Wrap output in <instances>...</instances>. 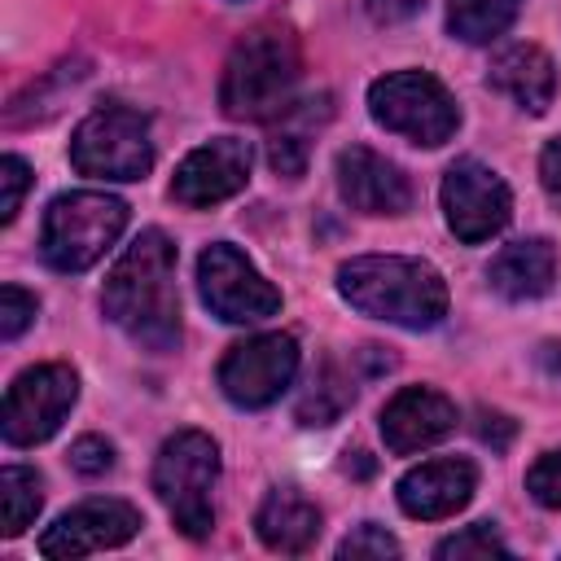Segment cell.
Returning <instances> with one entry per match:
<instances>
[{
  "mask_svg": "<svg viewBox=\"0 0 561 561\" xmlns=\"http://www.w3.org/2000/svg\"><path fill=\"white\" fill-rule=\"evenodd\" d=\"M486 280L495 294H504L508 302H526V298H543L557 280V250L548 237H522L513 245H504L491 267Z\"/></svg>",
  "mask_w": 561,
  "mask_h": 561,
  "instance_id": "cell-18",
  "label": "cell"
},
{
  "mask_svg": "<svg viewBox=\"0 0 561 561\" xmlns=\"http://www.w3.org/2000/svg\"><path fill=\"white\" fill-rule=\"evenodd\" d=\"M351 399H355L351 377L337 368V359H324V364L311 373V381H307V390H302L294 416H298L302 425H333V421L351 408Z\"/></svg>",
  "mask_w": 561,
  "mask_h": 561,
  "instance_id": "cell-21",
  "label": "cell"
},
{
  "mask_svg": "<svg viewBox=\"0 0 561 561\" xmlns=\"http://www.w3.org/2000/svg\"><path fill=\"white\" fill-rule=\"evenodd\" d=\"M337 557H342V561H351V557H399V539H394L386 526L364 522V526H355V530L337 543Z\"/></svg>",
  "mask_w": 561,
  "mask_h": 561,
  "instance_id": "cell-24",
  "label": "cell"
},
{
  "mask_svg": "<svg viewBox=\"0 0 561 561\" xmlns=\"http://www.w3.org/2000/svg\"><path fill=\"white\" fill-rule=\"evenodd\" d=\"M337 294L386 324L434 329L447 316V280L434 263L408 254H355L337 267Z\"/></svg>",
  "mask_w": 561,
  "mask_h": 561,
  "instance_id": "cell-3",
  "label": "cell"
},
{
  "mask_svg": "<svg viewBox=\"0 0 561 561\" xmlns=\"http://www.w3.org/2000/svg\"><path fill=\"white\" fill-rule=\"evenodd\" d=\"M298 75H302L298 35L280 22H263L232 44L219 79V105L237 123L285 118L294 110Z\"/></svg>",
  "mask_w": 561,
  "mask_h": 561,
  "instance_id": "cell-2",
  "label": "cell"
},
{
  "mask_svg": "<svg viewBox=\"0 0 561 561\" xmlns=\"http://www.w3.org/2000/svg\"><path fill=\"white\" fill-rule=\"evenodd\" d=\"M522 0H447V31L465 44H486L513 26Z\"/></svg>",
  "mask_w": 561,
  "mask_h": 561,
  "instance_id": "cell-22",
  "label": "cell"
},
{
  "mask_svg": "<svg viewBox=\"0 0 561 561\" xmlns=\"http://www.w3.org/2000/svg\"><path fill=\"white\" fill-rule=\"evenodd\" d=\"M364 9H368V18L373 22H408V18H416L421 9H425V0H364Z\"/></svg>",
  "mask_w": 561,
  "mask_h": 561,
  "instance_id": "cell-31",
  "label": "cell"
},
{
  "mask_svg": "<svg viewBox=\"0 0 561 561\" xmlns=\"http://www.w3.org/2000/svg\"><path fill=\"white\" fill-rule=\"evenodd\" d=\"M101 311L145 351L180 346V294H175V241L162 228H145L110 267Z\"/></svg>",
  "mask_w": 561,
  "mask_h": 561,
  "instance_id": "cell-1",
  "label": "cell"
},
{
  "mask_svg": "<svg viewBox=\"0 0 561 561\" xmlns=\"http://www.w3.org/2000/svg\"><path fill=\"white\" fill-rule=\"evenodd\" d=\"M127 228V202L96 188H75L48 202L39 228V254L57 272L92 267Z\"/></svg>",
  "mask_w": 561,
  "mask_h": 561,
  "instance_id": "cell-4",
  "label": "cell"
},
{
  "mask_svg": "<svg viewBox=\"0 0 561 561\" xmlns=\"http://www.w3.org/2000/svg\"><path fill=\"white\" fill-rule=\"evenodd\" d=\"M526 491H530L535 504L561 508V447H557V451H543V456L526 469Z\"/></svg>",
  "mask_w": 561,
  "mask_h": 561,
  "instance_id": "cell-25",
  "label": "cell"
},
{
  "mask_svg": "<svg viewBox=\"0 0 561 561\" xmlns=\"http://www.w3.org/2000/svg\"><path fill=\"white\" fill-rule=\"evenodd\" d=\"M70 167L92 180H145L153 167L149 118L127 105L92 110L70 136Z\"/></svg>",
  "mask_w": 561,
  "mask_h": 561,
  "instance_id": "cell-7",
  "label": "cell"
},
{
  "mask_svg": "<svg viewBox=\"0 0 561 561\" xmlns=\"http://www.w3.org/2000/svg\"><path fill=\"white\" fill-rule=\"evenodd\" d=\"M473 434L491 447V451H504L508 443H513V434H517V425L504 416V412H491V408H478L473 412Z\"/></svg>",
  "mask_w": 561,
  "mask_h": 561,
  "instance_id": "cell-29",
  "label": "cell"
},
{
  "mask_svg": "<svg viewBox=\"0 0 561 561\" xmlns=\"http://www.w3.org/2000/svg\"><path fill=\"white\" fill-rule=\"evenodd\" d=\"M35 311H39L35 294H26V289H18V285H4V289H0V337H4V342L22 337V329L35 320Z\"/></svg>",
  "mask_w": 561,
  "mask_h": 561,
  "instance_id": "cell-27",
  "label": "cell"
},
{
  "mask_svg": "<svg viewBox=\"0 0 561 561\" xmlns=\"http://www.w3.org/2000/svg\"><path fill=\"white\" fill-rule=\"evenodd\" d=\"M219 482V447L202 430L171 434L153 456V491L180 535L206 539L215 530V504L210 491Z\"/></svg>",
  "mask_w": 561,
  "mask_h": 561,
  "instance_id": "cell-5",
  "label": "cell"
},
{
  "mask_svg": "<svg viewBox=\"0 0 561 561\" xmlns=\"http://www.w3.org/2000/svg\"><path fill=\"white\" fill-rule=\"evenodd\" d=\"M337 193L359 215H403L412 206L408 175L368 145H351L337 153Z\"/></svg>",
  "mask_w": 561,
  "mask_h": 561,
  "instance_id": "cell-14",
  "label": "cell"
},
{
  "mask_svg": "<svg viewBox=\"0 0 561 561\" xmlns=\"http://www.w3.org/2000/svg\"><path fill=\"white\" fill-rule=\"evenodd\" d=\"M368 114L394 131L408 136L412 145H447L460 127V110L451 101V92L425 75V70H394L368 83Z\"/></svg>",
  "mask_w": 561,
  "mask_h": 561,
  "instance_id": "cell-6",
  "label": "cell"
},
{
  "mask_svg": "<svg viewBox=\"0 0 561 561\" xmlns=\"http://www.w3.org/2000/svg\"><path fill=\"white\" fill-rule=\"evenodd\" d=\"M250 184V145L237 136H215L184 153L171 180V197L188 210H206L215 202L237 197Z\"/></svg>",
  "mask_w": 561,
  "mask_h": 561,
  "instance_id": "cell-12",
  "label": "cell"
},
{
  "mask_svg": "<svg viewBox=\"0 0 561 561\" xmlns=\"http://www.w3.org/2000/svg\"><path fill=\"white\" fill-rule=\"evenodd\" d=\"M140 530V508L127 500H83L66 508L44 535L39 557H88L127 543Z\"/></svg>",
  "mask_w": 561,
  "mask_h": 561,
  "instance_id": "cell-13",
  "label": "cell"
},
{
  "mask_svg": "<svg viewBox=\"0 0 561 561\" xmlns=\"http://www.w3.org/2000/svg\"><path fill=\"white\" fill-rule=\"evenodd\" d=\"M451 430H456V403L430 386H403L381 408V438L394 456H412L421 447H434Z\"/></svg>",
  "mask_w": 561,
  "mask_h": 561,
  "instance_id": "cell-16",
  "label": "cell"
},
{
  "mask_svg": "<svg viewBox=\"0 0 561 561\" xmlns=\"http://www.w3.org/2000/svg\"><path fill=\"white\" fill-rule=\"evenodd\" d=\"M443 219L465 245H482L513 219V193L508 184L478 158H456L443 175Z\"/></svg>",
  "mask_w": 561,
  "mask_h": 561,
  "instance_id": "cell-10",
  "label": "cell"
},
{
  "mask_svg": "<svg viewBox=\"0 0 561 561\" xmlns=\"http://www.w3.org/2000/svg\"><path fill=\"white\" fill-rule=\"evenodd\" d=\"M486 79H491V88H500L504 96H513L530 114H543L552 105V96H557V66H552V57L539 44H526V39L500 48L491 70H486Z\"/></svg>",
  "mask_w": 561,
  "mask_h": 561,
  "instance_id": "cell-17",
  "label": "cell"
},
{
  "mask_svg": "<svg viewBox=\"0 0 561 561\" xmlns=\"http://www.w3.org/2000/svg\"><path fill=\"white\" fill-rule=\"evenodd\" d=\"M44 508V478L31 465L0 469V535L18 539Z\"/></svg>",
  "mask_w": 561,
  "mask_h": 561,
  "instance_id": "cell-20",
  "label": "cell"
},
{
  "mask_svg": "<svg viewBox=\"0 0 561 561\" xmlns=\"http://www.w3.org/2000/svg\"><path fill=\"white\" fill-rule=\"evenodd\" d=\"M197 294L228 324H259L280 311V289L232 245L215 241L197 254Z\"/></svg>",
  "mask_w": 561,
  "mask_h": 561,
  "instance_id": "cell-9",
  "label": "cell"
},
{
  "mask_svg": "<svg viewBox=\"0 0 561 561\" xmlns=\"http://www.w3.org/2000/svg\"><path fill=\"white\" fill-rule=\"evenodd\" d=\"M254 530H259L263 548L285 552V557H298V552H307L320 539V508L298 486H276L259 504Z\"/></svg>",
  "mask_w": 561,
  "mask_h": 561,
  "instance_id": "cell-19",
  "label": "cell"
},
{
  "mask_svg": "<svg viewBox=\"0 0 561 561\" xmlns=\"http://www.w3.org/2000/svg\"><path fill=\"white\" fill-rule=\"evenodd\" d=\"M70 465H75L83 478H101V473L114 469V447H110L105 438H96V434H83V438H75V447H70Z\"/></svg>",
  "mask_w": 561,
  "mask_h": 561,
  "instance_id": "cell-28",
  "label": "cell"
},
{
  "mask_svg": "<svg viewBox=\"0 0 561 561\" xmlns=\"http://www.w3.org/2000/svg\"><path fill=\"white\" fill-rule=\"evenodd\" d=\"M0 188H4V197H0V224H13L18 210H22V197L31 188V167L18 153H4L0 158Z\"/></svg>",
  "mask_w": 561,
  "mask_h": 561,
  "instance_id": "cell-26",
  "label": "cell"
},
{
  "mask_svg": "<svg viewBox=\"0 0 561 561\" xmlns=\"http://www.w3.org/2000/svg\"><path fill=\"white\" fill-rule=\"evenodd\" d=\"M473 491H478V469L465 456L425 460V465L408 469L399 478V486H394L399 508L408 517H421V522H438V517L460 513L473 500Z\"/></svg>",
  "mask_w": 561,
  "mask_h": 561,
  "instance_id": "cell-15",
  "label": "cell"
},
{
  "mask_svg": "<svg viewBox=\"0 0 561 561\" xmlns=\"http://www.w3.org/2000/svg\"><path fill=\"white\" fill-rule=\"evenodd\" d=\"M298 373V342L294 333H259L219 359V390L237 408H267L276 403Z\"/></svg>",
  "mask_w": 561,
  "mask_h": 561,
  "instance_id": "cell-11",
  "label": "cell"
},
{
  "mask_svg": "<svg viewBox=\"0 0 561 561\" xmlns=\"http://www.w3.org/2000/svg\"><path fill=\"white\" fill-rule=\"evenodd\" d=\"M79 399V377L70 364H35L22 368L9 390H4V408H0V434L9 447H35L44 438H53L66 421V412Z\"/></svg>",
  "mask_w": 561,
  "mask_h": 561,
  "instance_id": "cell-8",
  "label": "cell"
},
{
  "mask_svg": "<svg viewBox=\"0 0 561 561\" xmlns=\"http://www.w3.org/2000/svg\"><path fill=\"white\" fill-rule=\"evenodd\" d=\"M434 557H438V561H451V557H456V561H465V557H508V543L500 539L495 522H473V526L447 535V539L434 548Z\"/></svg>",
  "mask_w": 561,
  "mask_h": 561,
  "instance_id": "cell-23",
  "label": "cell"
},
{
  "mask_svg": "<svg viewBox=\"0 0 561 561\" xmlns=\"http://www.w3.org/2000/svg\"><path fill=\"white\" fill-rule=\"evenodd\" d=\"M539 184L552 197V206H561V136H552L539 153Z\"/></svg>",
  "mask_w": 561,
  "mask_h": 561,
  "instance_id": "cell-30",
  "label": "cell"
}]
</instances>
